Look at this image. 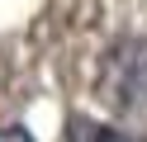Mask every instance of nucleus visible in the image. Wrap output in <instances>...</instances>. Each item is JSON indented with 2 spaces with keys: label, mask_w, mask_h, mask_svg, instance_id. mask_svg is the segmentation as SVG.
Masks as SVG:
<instances>
[{
  "label": "nucleus",
  "mask_w": 147,
  "mask_h": 142,
  "mask_svg": "<svg viewBox=\"0 0 147 142\" xmlns=\"http://www.w3.org/2000/svg\"><path fill=\"white\" fill-rule=\"evenodd\" d=\"M100 100L123 118H147V43L142 38H123L105 52L95 81Z\"/></svg>",
  "instance_id": "1"
},
{
  "label": "nucleus",
  "mask_w": 147,
  "mask_h": 142,
  "mask_svg": "<svg viewBox=\"0 0 147 142\" xmlns=\"http://www.w3.org/2000/svg\"><path fill=\"white\" fill-rule=\"evenodd\" d=\"M67 142H133L128 133H119V128H109V123H90V118H76L71 123V137Z\"/></svg>",
  "instance_id": "2"
},
{
  "label": "nucleus",
  "mask_w": 147,
  "mask_h": 142,
  "mask_svg": "<svg viewBox=\"0 0 147 142\" xmlns=\"http://www.w3.org/2000/svg\"><path fill=\"white\" fill-rule=\"evenodd\" d=\"M0 142H33L24 128H0Z\"/></svg>",
  "instance_id": "3"
}]
</instances>
